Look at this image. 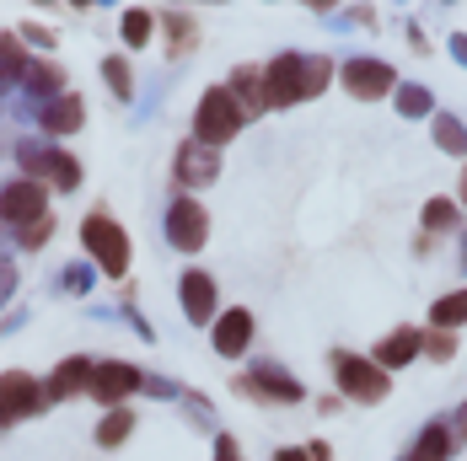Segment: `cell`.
<instances>
[{
    "mask_svg": "<svg viewBox=\"0 0 467 461\" xmlns=\"http://www.w3.org/2000/svg\"><path fill=\"white\" fill-rule=\"evenodd\" d=\"M327 59L317 54H280L275 59V70H264V97H269V108H290L296 97H317L327 87Z\"/></svg>",
    "mask_w": 467,
    "mask_h": 461,
    "instance_id": "obj_1",
    "label": "cell"
},
{
    "mask_svg": "<svg viewBox=\"0 0 467 461\" xmlns=\"http://www.w3.org/2000/svg\"><path fill=\"white\" fill-rule=\"evenodd\" d=\"M242 118H247V113L236 108V97L215 87V92L199 97V113H193V135H199V145H210V150H215V145H226V139L242 129Z\"/></svg>",
    "mask_w": 467,
    "mask_h": 461,
    "instance_id": "obj_2",
    "label": "cell"
},
{
    "mask_svg": "<svg viewBox=\"0 0 467 461\" xmlns=\"http://www.w3.org/2000/svg\"><path fill=\"white\" fill-rule=\"evenodd\" d=\"M81 241H87V252L102 263V274L119 279L130 269V236H124V226H113L108 215H92V220L81 226Z\"/></svg>",
    "mask_w": 467,
    "mask_h": 461,
    "instance_id": "obj_3",
    "label": "cell"
},
{
    "mask_svg": "<svg viewBox=\"0 0 467 461\" xmlns=\"http://www.w3.org/2000/svg\"><path fill=\"white\" fill-rule=\"evenodd\" d=\"M333 381L355 403H381L387 397V370L371 365V360H360V354H333Z\"/></svg>",
    "mask_w": 467,
    "mask_h": 461,
    "instance_id": "obj_4",
    "label": "cell"
},
{
    "mask_svg": "<svg viewBox=\"0 0 467 461\" xmlns=\"http://www.w3.org/2000/svg\"><path fill=\"white\" fill-rule=\"evenodd\" d=\"M204 236H210L204 204H199V199H172V204H167V241L183 247V252H193V247H204Z\"/></svg>",
    "mask_w": 467,
    "mask_h": 461,
    "instance_id": "obj_5",
    "label": "cell"
},
{
    "mask_svg": "<svg viewBox=\"0 0 467 461\" xmlns=\"http://www.w3.org/2000/svg\"><path fill=\"white\" fill-rule=\"evenodd\" d=\"M22 167L33 183H54V188H76L81 183V167L65 156V150H38V145H22Z\"/></svg>",
    "mask_w": 467,
    "mask_h": 461,
    "instance_id": "obj_6",
    "label": "cell"
},
{
    "mask_svg": "<svg viewBox=\"0 0 467 461\" xmlns=\"http://www.w3.org/2000/svg\"><path fill=\"white\" fill-rule=\"evenodd\" d=\"M0 220H11V226H38V220H44V183L22 178V183L0 188Z\"/></svg>",
    "mask_w": 467,
    "mask_h": 461,
    "instance_id": "obj_7",
    "label": "cell"
},
{
    "mask_svg": "<svg viewBox=\"0 0 467 461\" xmlns=\"http://www.w3.org/2000/svg\"><path fill=\"white\" fill-rule=\"evenodd\" d=\"M44 408V392H38V381L27 375V370H5L0 375V418L11 424V418H27Z\"/></svg>",
    "mask_w": 467,
    "mask_h": 461,
    "instance_id": "obj_8",
    "label": "cell"
},
{
    "mask_svg": "<svg viewBox=\"0 0 467 461\" xmlns=\"http://www.w3.org/2000/svg\"><path fill=\"white\" fill-rule=\"evenodd\" d=\"M344 87L360 102H376V97L392 92V65H381V59H349L344 65Z\"/></svg>",
    "mask_w": 467,
    "mask_h": 461,
    "instance_id": "obj_9",
    "label": "cell"
},
{
    "mask_svg": "<svg viewBox=\"0 0 467 461\" xmlns=\"http://www.w3.org/2000/svg\"><path fill=\"white\" fill-rule=\"evenodd\" d=\"M135 386H140V370L124 365V360H108V365L92 370V386H87V392H92L97 403H119V397H130Z\"/></svg>",
    "mask_w": 467,
    "mask_h": 461,
    "instance_id": "obj_10",
    "label": "cell"
},
{
    "mask_svg": "<svg viewBox=\"0 0 467 461\" xmlns=\"http://www.w3.org/2000/svg\"><path fill=\"white\" fill-rule=\"evenodd\" d=\"M215 172H221V161H215V150L210 145H183L178 150V178H183L188 188H199V183H215Z\"/></svg>",
    "mask_w": 467,
    "mask_h": 461,
    "instance_id": "obj_11",
    "label": "cell"
},
{
    "mask_svg": "<svg viewBox=\"0 0 467 461\" xmlns=\"http://www.w3.org/2000/svg\"><path fill=\"white\" fill-rule=\"evenodd\" d=\"M183 312L188 323H210V312H215V279L210 274H183Z\"/></svg>",
    "mask_w": 467,
    "mask_h": 461,
    "instance_id": "obj_12",
    "label": "cell"
},
{
    "mask_svg": "<svg viewBox=\"0 0 467 461\" xmlns=\"http://www.w3.org/2000/svg\"><path fill=\"white\" fill-rule=\"evenodd\" d=\"M420 349H424V333H420V327H403V333H392V338L381 343L376 365H381V370H398V365H409Z\"/></svg>",
    "mask_w": 467,
    "mask_h": 461,
    "instance_id": "obj_13",
    "label": "cell"
},
{
    "mask_svg": "<svg viewBox=\"0 0 467 461\" xmlns=\"http://www.w3.org/2000/svg\"><path fill=\"white\" fill-rule=\"evenodd\" d=\"M247 338H253V317H247V312H226L221 327H215V349H221L226 360H236V354L247 349Z\"/></svg>",
    "mask_w": 467,
    "mask_h": 461,
    "instance_id": "obj_14",
    "label": "cell"
},
{
    "mask_svg": "<svg viewBox=\"0 0 467 461\" xmlns=\"http://www.w3.org/2000/svg\"><path fill=\"white\" fill-rule=\"evenodd\" d=\"M81 118H87V102L70 92V97H54L44 113V129L48 135H70V129H81Z\"/></svg>",
    "mask_w": 467,
    "mask_h": 461,
    "instance_id": "obj_15",
    "label": "cell"
},
{
    "mask_svg": "<svg viewBox=\"0 0 467 461\" xmlns=\"http://www.w3.org/2000/svg\"><path fill=\"white\" fill-rule=\"evenodd\" d=\"M226 92L236 97V108H242V113H264V108H269V97H264V81H258L253 70H236Z\"/></svg>",
    "mask_w": 467,
    "mask_h": 461,
    "instance_id": "obj_16",
    "label": "cell"
},
{
    "mask_svg": "<svg viewBox=\"0 0 467 461\" xmlns=\"http://www.w3.org/2000/svg\"><path fill=\"white\" fill-rule=\"evenodd\" d=\"M242 392H258V397H285V403H296V397H301V386H296V381H285V375H275V370H253V375L242 381Z\"/></svg>",
    "mask_w": 467,
    "mask_h": 461,
    "instance_id": "obj_17",
    "label": "cell"
},
{
    "mask_svg": "<svg viewBox=\"0 0 467 461\" xmlns=\"http://www.w3.org/2000/svg\"><path fill=\"white\" fill-rule=\"evenodd\" d=\"M92 360H65L59 375H54V386H48V397H70V392H81V386H92Z\"/></svg>",
    "mask_w": 467,
    "mask_h": 461,
    "instance_id": "obj_18",
    "label": "cell"
},
{
    "mask_svg": "<svg viewBox=\"0 0 467 461\" xmlns=\"http://www.w3.org/2000/svg\"><path fill=\"white\" fill-rule=\"evenodd\" d=\"M446 451H451L446 429H441V424H430V429L420 435V446H414V456H409V461H446Z\"/></svg>",
    "mask_w": 467,
    "mask_h": 461,
    "instance_id": "obj_19",
    "label": "cell"
},
{
    "mask_svg": "<svg viewBox=\"0 0 467 461\" xmlns=\"http://www.w3.org/2000/svg\"><path fill=\"white\" fill-rule=\"evenodd\" d=\"M430 323H435V327H457V323H467V290H457V295H446V301H435Z\"/></svg>",
    "mask_w": 467,
    "mask_h": 461,
    "instance_id": "obj_20",
    "label": "cell"
},
{
    "mask_svg": "<svg viewBox=\"0 0 467 461\" xmlns=\"http://www.w3.org/2000/svg\"><path fill=\"white\" fill-rule=\"evenodd\" d=\"M130 429H135V414H108L97 424V446H119V440H130Z\"/></svg>",
    "mask_w": 467,
    "mask_h": 461,
    "instance_id": "obj_21",
    "label": "cell"
},
{
    "mask_svg": "<svg viewBox=\"0 0 467 461\" xmlns=\"http://www.w3.org/2000/svg\"><path fill=\"white\" fill-rule=\"evenodd\" d=\"M27 87H33V92H59V87H65V70H59L54 59H44V65H27Z\"/></svg>",
    "mask_w": 467,
    "mask_h": 461,
    "instance_id": "obj_22",
    "label": "cell"
},
{
    "mask_svg": "<svg viewBox=\"0 0 467 461\" xmlns=\"http://www.w3.org/2000/svg\"><path fill=\"white\" fill-rule=\"evenodd\" d=\"M435 139H441L451 156H467V129L457 124V118H435Z\"/></svg>",
    "mask_w": 467,
    "mask_h": 461,
    "instance_id": "obj_23",
    "label": "cell"
},
{
    "mask_svg": "<svg viewBox=\"0 0 467 461\" xmlns=\"http://www.w3.org/2000/svg\"><path fill=\"white\" fill-rule=\"evenodd\" d=\"M22 70H27V59H22L16 38H0V81H11V76H22Z\"/></svg>",
    "mask_w": 467,
    "mask_h": 461,
    "instance_id": "obj_24",
    "label": "cell"
},
{
    "mask_svg": "<svg viewBox=\"0 0 467 461\" xmlns=\"http://www.w3.org/2000/svg\"><path fill=\"white\" fill-rule=\"evenodd\" d=\"M424 226H430V230H451V226H457V204H446V199H435V204L424 210Z\"/></svg>",
    "mask_w": 467,
    "mask_h": 461,
    "instance_id": "obj_25",
    "label": "cell"
},
{
    "mask_svg": "<svg viewBox=\"0 0 467 461\" xmlns=\"http://www.w3.org/2000/svg\"><path fill=\"white\" fill-rule=\"evenodd\" d=\"M398 108H403L409 118H424V113H430V92H424V87H403V92H398Z\"/></svg>",
    "mask_w": 467,
    "mask_h": 461,
    "instance_id": "obj_26",
    "label": "cell"
},
{
    "mask_svg": "<svg viewBox=\"0 0 467 461\" xmlns=\"http://www.w3.org/2000/svg\"><path fill=\"white\" fill-rule=\"evenodd\" d=\"M102 70H108V87H113L119 97H130V92H135V81H130V65H124V59H108Z\"/></svg>",
    "mask_w": 467,
    "mask_h": 461,
    "instance_id": "obj_27",
    "label": "cell"
},
{
    "mask_svg": "<svg viewBox=\"0 0 467 461\" xmlns=\"http://www.w3.org/2000/svg\"><path fill=\"white\" fill-rule=\"evenodd\" d=\"M124 38H130V44H145V38H150V16H145V11H124Z\"/></svg>",
    "mask_w": 467,
    "mask_h": 461,
    "instance_id": "obj_28",
    "label": "cell"
},
{
    "mask_svg": "<svg viewBox=\"0 0 467 461\" xmlns=\"http://www.w3.org/2000/svg\"><path fill=\"white\" fill-rule=\"evenodd\" d=\"M44 236H48V215L38 226H22V247H44Z\"/></svg>",
    "mask_w": 467,
    "mask_h": 461,
    "instance_id": "obj_29",
    "label": "cell"
},
{
    "mask_svg": "<svg viewBox=\"0 0 467 461\" xmlns=\"http://www.w3.org/2000/svg\"><path fill=\"white\" fill-rule=\"evenodd\" d=\"M424 349H430L435 360H446V354H451V338H446V333H435V338H424Z\"/></svg>",
    "mask_w": 467,
    "mask_h": 461,
    "instance_id": "obj_30",
    "label": "cell"
},
{
    "mask_svg": "<svg viewBox=\"0 0 467 461\" xmlns=\"http://www.w3.org/2000/svg\"><path fill=\"white\" fill-rule=\"evenodd\" d=\"M215 461H236V440H232V435H221V440H215Z\"/></svg>",
    "mask_w": 467,
    "mask_h": 461,
    "instance_id": "obj_31",
    "label": "cell"
},
{
    "mask_svg": "<svg viewBox=\"0 0 467 461\" xmlns=\"http://www.w3.org/2000/svg\"><path fill=\"white\" fill-rule=\"evenodd\" d=\"M280 461H312V456H301V451H280Z\"/></svg>",
    "mask_w": 467,
    "mask_h": 461,
    "instance_id": "obj_32",
    "label": "cell"
},
{
    "mask_svg": "<svg viewBox=\"0 0 467 461\" xmlns=\"http://www.w3.org/2000/svg\"><path fill=\"white\" fill-rule=\"evenodd\" d=\"M462 204H467V167H462Z\"/></svg>",
    "mask_w": 467,
    "mask_h": 461,
    "instance_id": "obj_33",
    "label": "cell"
},
{
    "mask_svg": "<svg viewBox=\"0 0 467 461\" xmlns=\"http://www.w3.org/2000/svg\"><path fill=\"white\" fill-rule=\"evenodd\" d=\"M462 440H467V408H462Z\"/></svg>",
    "mask_w": 467,
    "mask_h": 461,
    "instance_id": "obj_34",
    "label": "cell"
}]
</instances>
